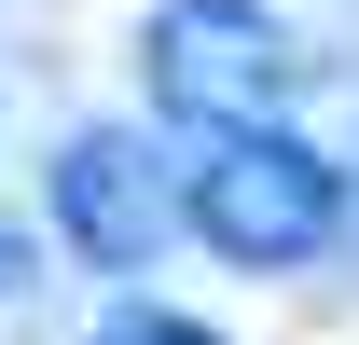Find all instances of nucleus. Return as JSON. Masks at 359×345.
<instances>
[{
  "mask_svg": "<svg viewBox=\"0 0 359 345\" xmlns=\"http://www.w3.org/2000/svg\"><path fill=\"white\" fill-rule=\"evenodd\" d=\"M180 235L208 262H235V276H304V262L346 235V166H332L290 111H276V125L180 138Z\"/></svg>",
  "mask_w": 359,
  "mask_h": 345,
  "instance_id": "nucleus-1",
  "label": "nucleus"
},
{
  "mask_svg": "<svg viewBox=\"0 0 359 345\" xmlns=\"http://www.w3.org/2000/svg\"><path fill=\"white\" fill-rule=\"evenodd\" d=\"M138 97L152 125L222 138V125H276L304 97V28L263 0H152L138 14Z\"/></svg>",
  "mask_w": 359,
  "mask_h": 345,
  "instance_id": "nucleus-2",
  "label": "nucleus"
},
{
  "mask_svg": "<svg viewBox=\"0 0 359 345\" xmlns=\"http://www.w3.org/2000/svg\"><path fill=\"white\" fill-rule=\"evenodd\" d=\"M42 221L55 249L97 262V276H152V262L180 249V166L152 125H69L42 166Z\"/></svg>",
  "mask_w": 359,
  "mask_h": 345,
  "instance_id": "nucleus-3",
  "label": "nucleus"
},
{
  "mask_svg": "<svg viewBox=\"0 0 359 345\" xmlns=\"http://www.w3.org/2000/svg\"><path fill=\"white\" fill-rule=\"evenodd\" d=\"M42 318H55L42 235H28V221H0V345H42Z\"/></svg>",
  "mask_w": 359,
  "mask_h": 345,
  "instance_id": "nucleus-4",
  "label": "nucleus"
},
{
  "mask_svg": "<svg viewBox=\"0 0 359 345\" xmlns=\"http://www.w3.org/2000/svg\"><path fill=\"white\" fill-rule=\"evenodd\" d=\"M97 345H222V332H208V318H180V304H111Z\"/></svg>",
  "mask_w": 359,
  "mask_h": 345,
  "instance_id": "nucleus-5",
  "label": "nucleus"
}]
</instances>
